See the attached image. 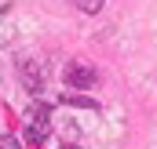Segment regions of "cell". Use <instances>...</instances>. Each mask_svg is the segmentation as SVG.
Listing matches in <instances>:
<instances>
[{"mask_svg": "<svg viewBox=\"0 0 157 149\" xmlns=\"http://www.w3.org/2000/svg\"><path fill=\"white\" fill-rule=\"evenodd\" d=\"M22 84H26V91H33V95H40V76H37V66L33 62H22Z\"/></svg>", "mask_w": 157, "mask_h": 149, "instance_id": "obj_3", "label": "cell"}, {"mask_svg": "<svg viewBox=\"0 0 157 149\" xmlns=\"http://www.w3.org/2000/svg\"><path fill=\"white\" fill-rule=\"evenodd\" d=\"M0 149H26V146H22L15 135H4V138H0Z\"/></svg>", "mask_w": 157, "mask_h": 149, "instance_id": "obj_5", "label": "cell"}, {"mask_svg": "<svg viewBox=\"0 0 157 149\" xmlns=\"http://www.w3.org/2000/svg\"><path fill=\"white\" fill-rule=\"evenodd\" d=\"M62 149H80V146H62Z\"/></svg>", "mask_w": 157, "mask_h": 149, "instance_id": "obj_6", "label": "cell"}, {"mask_svg": "<svg viewBox=\"0 0 157 149\" xmlns=\"http://www.w3.org/2000/svg\"><path fill=\"white\" fill-rule=\"evenodd\" d=\"M95 80H99V76H95V69H91V66H84V62H70V66H66V87H95Z\"/></svg>", "mask_w": 157, "mask_h": 149, "instance_id": "obj_2", "label": "cell"}, {"mask_svg": "<svg viewBox=\"0 0 157 149\" xmlns=\"http://www.w3.org/2000/svg\"><path fill=\"white\" fill-rule=\"evenodd\" d=\"M51 124H55V109L48 102H33L26 116H22V135H26V146H44L48 135H51Z\"/></svg>", "mask_w": 157, "mask_h": 149, "instance_id": "obj_1", "label": "cell"}, {"mask_svg": "<svg viewBox=\"0 0 157 149\" xmlns=\"http://www.w3.org/2000/svg\"><path fill=\"white\" fill-rule=\"evenodd\" d=\"M73 7L84 11V15H99L102 11V0H73Z\"/></svg>", "mask_w": 157, "mask_h": 149, "instance_id": "obj_4", "label": "cell"}]
</instances>
